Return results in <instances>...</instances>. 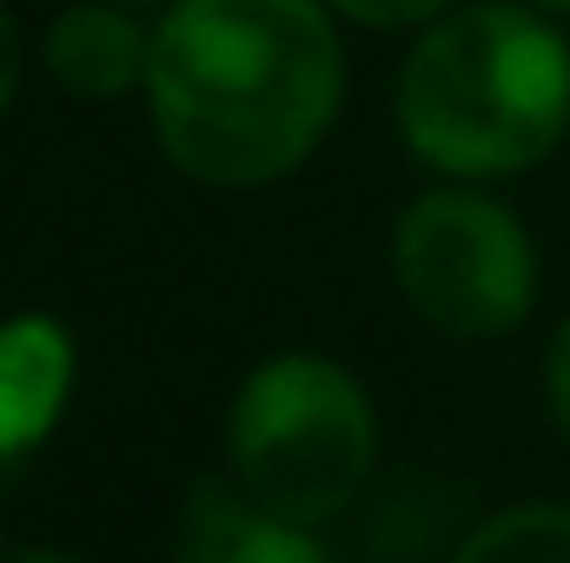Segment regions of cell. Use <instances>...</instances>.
Wrapping results in <instances>:
<instances>
[{
    "instance_id": "obj_1",
    "label": "cell",
    "mask_w": 570,
    "mask_h": 563,
    "mask_svg": "<svg viewBox=\"0 0 570 563\" xmlns=\"http://www.w3.org/2000/svg\"><path fill=\"white\" fill-rule=\"evenodd\" d=\"M332 20L325 0H166L146 67L159 152L199 186H273L305 166L345 100Z\"/></svg>"
},
{
    "instance_id": "obj_2",
    "label": "cell",
    "mask_w": 570,
    "mask_h": 563,
    "mask_svg": "<svg viewBox=\"0 0 570 563\" xmlns=\"http://www.w3.org/2000/svg\"><path fill=\"white\" fill-rule=\"evenodd\" d=\"M399 134L444 179H504L570 134V40L531 0L438 13L399 73Z\"/></svg>"
},
{
    "instance_id": "obj_3",
    "label": "cell",
    "mask_w": 570,
    "mask_h": 563,
    "mask_svg": "<svg viewBox=\"0 0 570 563\" xmlns=\"http://www.w3.org/2000/svg\"><path fill=\"white\" fill-rule=\"evenodd\" d=\"M226 444L239 491L259 511L285 524H325L372 471V405L332 358L285 352L246 378Z\"/></svg>"
},
{
    "instance_id": "obj_4",
    "label": "cell",
    "mask_w": 570,
    "mask_h": 563,
    "mask_svg": "<svg viewBox=\"0 0 570 563\" xmlns=\"http://www.w3.org/2000/svg\"><path fill=\"white\" fill-rule=\"evenodd\" d=\"M392 273L405 298L451 338H498L531 312L538 259L511 206L438 186L405 206L392 233Z\"/></svg>"
},
{
    "instance_id": "obj_5",
    "label": "cell",
    "mask_w": 570,
    "mask_h": 563,
    "mask_svg": "<svg viewBox=\"0 0 570 563\" xmlns=\"http://www.w3.org/2000/svg\"><path fill=\"white\" fill-rule=\"evenodd\" d=\"M40 60L53 73L60 93L73 100H120L146 87V67H153V27L140 20V7H120V0H80V7H60L40 33Z\"/></svg>"
},
{
    "instance_id": "obj_6",
    "label": "cell",
    "mask_w": 570,
    "mask_h": 563,
    "mask_svg": "<svg viewBox=\"0 0 570 563\" xmlns=\"http://www.w3.org/2000/svg\"><path fill=\"white\" fill-rule=\"evenodd\" d=\"M73 392V338L60 318L27 312L0 325V464L27 457Z\"/></svg>"
},
{
    "instance_id": "obj_7",
    "label": "cell",
    "mask_w": 570,
    "mask_h": 563,
    "mask_svg": "<svg viewBox=\"0 0 570 563\" xmlns=\"http://www.w3.org/2000/svg\"><path fill=\"white\" fill-rule=\"evenodd\" d=\"M179 563H325L305 524H285L253 497H199Z\"/></svg>"
},
{
    "instance_id": "obj_8",
    "label": "cell",
    "mask_w": 570,
    "mask_h": 563,
    "mask_svg": "<svg viewBox=\"0 0 570 563\" xmlns=\"http://www.w3.org/2000/svg\"><path fill=\"white\" fill-rule=\"evenodd\" d=\"M458 563H570V511H551V504L504 511L484 531H471Z\"/></svg>"
},
{
    "instance_id": "obj_9",
    "label": "cell",
    "mask_w": 570,
    "mask_h": 563,
    "mask_svg": "<svg viewBox=\"0 0 570 563\" xmlns=\"http://www.w3.org/2000/svg\"><path fill=\"white\" fill-rule=\"evenodd\" d=\"M325 7L338 20H358V27H431L458 0H325Z\"/></svg>"
},
{
    "instance_id": "obj_10",
    "label": "cell",
    "mask_w": 570,
    "mask_h": 563,
    "mask_svg": "<svg viewBox=\"0 0 570 563\" xmlns=\"http://www.w3.org/2000/svg\"><path fill=\"white\" fill-rule=\"evenodd\" d=\"M20 27H13V13H7V0H0V113L13 107V93H20Z\"/></svg>"
},
{
    "instance_id": "obj_11",
    "label": "cell",
    "mask_w": 570,
    "mask_h": 563,
    "mask_svg": "<svg viewBox=\"0 0 570 563\" xmlns=\"http://www.w3.org/2000/svg\"><path fill=\"white\" fill-rule=\"evenodd\" d=\"M544 392H551V412H558V424L570 431V318H564V332H558V345H551V365H544Z\"/></svg>"
},
{
    "instance_id": "obj_12",
    "label": "cell",
    "mask_w": 570,
    "mask_h": 563,
    "mask_svg": "<svg viewBox=\"0 0 570 563\" xmlns=\"http://www.w3.org/2000/svg\"><path fill=\"white\" fill-rule=\"evenodd\" d=\"M531 7H544V13H570V0H531Z\"/></svg>"
},
{
    "instance_id": "obj_13",
    "label": "cell",
    "mask_w": 570,
    "mask_h": 563,
    "mask_svg": "<svg viewBox=\"0 0 570 563\" xmlns=\"http://www.w3.org/2000/svg\"><path fill=\"white\" fill-rule=\"evenodd\" d=\"M20 563H73V557H47V551H40V557H20Z\"/></svg>"
},
{
    "instance_id": "obj_14",
    "label": "cell",
    "mask_w": 570,
    "mask_h": 563,
    "mask_svg": "<svg viewBox=\"0 0 570 563\" xmlns=\"http://www.w3.org/2000/svg\"><path fill=\"white\" fill-rule=\"evenodd\" d=\"M120 7H166V0H120Z\"/></svg>"
}]
</instances>
